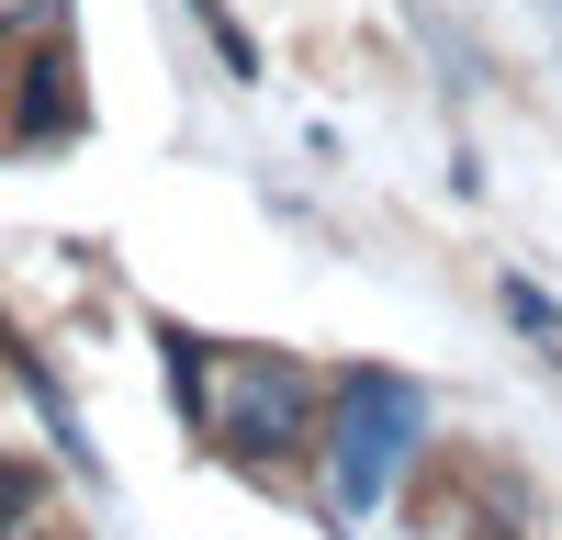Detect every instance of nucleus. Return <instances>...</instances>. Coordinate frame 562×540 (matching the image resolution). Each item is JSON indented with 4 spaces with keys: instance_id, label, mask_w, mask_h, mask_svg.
Wrapping results in <instances>:
<instances>
[{
    "instance_id": "1",
    "label": "nucleus",
    "mask_w": 562,
    "mask_h": 540,
    "mask_svg": "<svg viewBox=\"0 0 562 540\" xmlns=\"http://www.w3.org/2000/svg\"><path fill=\"white\" fill-rule=\"evenodd\" d=\"M416 428H428V405H416L405 372H349V383H338V507H349V518L383 507V484L405 473Z\"/></svg>"
},
{
    "instance_id": "2",
    "label": "nucleus",
    "mask_w": 562,
    "mask_h": 540,
    "mask_svg": "<svg viewBox=\"0 0 562 540\" xmlns=\"http://www.w3.org/2000/svg\"><path fill=\"white\" fill-rule=\"evenodd\" d=\"M192 405H203V428L225 439V450H237V462H281V450H293L304 439V372H293V360H214V383L192 372Z\"/></svg>"
},
{
    "instance_id": "3",
    "label": "nucleus",
    "mask_w": 562,
    "mask_h": 540,
    "mask_svg": "<svg viewBox=\"0 0 562 540\" xmlns=\"http://www.w3.org/2000/svg\"><path fill=\"white\" fill-rule=\"evenodd\" d=\"M79 124V68H68V45H45L34 79H23V135L45 147V135H68Z\"/></svg>"
},
{
    "instance_id": "4",
    "label": "nucleus",
    "mask_w": 562,
    "mask_h": 540,
    "mask_svg": "<svg viewBox=\"0 0 562 540\" xmlns=\"http://www.w3.org/2000/svg\"><path fill=\"white\" fill-rule=\"evenodd\" d=\"M23 507H34V484H23V473H0V529H12Z\"/></svg>"
}]
</instances>
